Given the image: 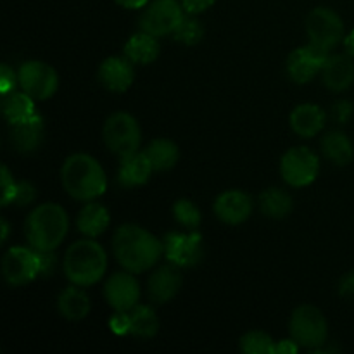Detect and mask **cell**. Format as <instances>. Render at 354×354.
<instances>
[{
  "label": "cell",
  "mask_w": 354,
  "mask_h": 354,
  "mask_svg": "<svg viewBox=\"0 0 354 354\" xmlns=\"http://www.w3.org/2000/svg\"><path fill=\"white\" fill-rule=\"evenodd\" d=\"M116 261L131 273H144L154 268L165 254V242L138 225H121L113 237Z\"/></svg>",
  "instance_id": "cell-1"
},
{
  "label": "cell",
  "mask_w": 354,
  "mask_h": 354,
  "mask_svg": "<svg viewBox=\"0 0 354 354\" xmlns=\"http://www.w3.org/2000/svg\"><path fill=\"white\" fill-rule=\"evenodd\" d=\"M61 182L66 194L75 201L90 203L107 190V176L102 165L90 154H71L61 168Z\"/></svg>",
  "instance_id": "cell-2"
},
{
  "label": "cell",
  "mask_w": 354,
  "mask_h": 354,
  "mask_svg": "<svg viewBox=\"0 0 354 354\" xmlns=\"http://www.w3.org/2000/svg\"><path fill=\"white\" fill-rule=\"evenodd\" d=\"M68 230V213L55 203H44L37 206L24 223L28 244L41 252L55 251L64 242Z\"/></svg>",
  "instance_id": "cell-3"
},
{
  "label": "cell",
  "mask_w": 354,
  "mask_h": 354,
  "mask_svg": "<svg viewBox=\"0 0 354 354\" xmlns=\"http://www.w3.org/2000/svg\"><path fill=\"white\" fill-rule=\"evenodd\" d=\"M66 279L80 287H92L107 272V252L93 239L76 241L66 249L62 261Z\"/></svg>",
  "instance_id": "cell-4"
},
{
  "label": "cell",
  "mask_w": 354,
  "mask_h": 354,
  "mask_svg": "<svg viewBox=\"0 0 354 354\" xmlns=\"http://www.w3.org/2000/svg\"><path fill=\"white\" fill-rule=\"evenodd\" d=\"M102 138L106 147L118 158H127V156L138 152L142 144V130L138 121L130 113L111 114L106 120L102 128Z\"/></svg>",
  "instance_id": "cell-5"
},
{
  "label": "cell",
  "mask_w": 354,
  "mask_h": 354,
  "mask_svg": "<svg viewBox=\"0 0 354 354\" xmlns=\"http://www.w3.org/2000/svg\"><path fill=\"white\" fill-rule=\"evenodd\" d=\"M290 337L306 349H320L327 342L328 324L324 313L311 304L294 310L289 322Z\"/></svg>",
  "instance_id": "cell-6"
},
{
  "label": "cell",
  "mask_w": 354,
  "mask_h": 354,
  "mask_svg": "<svg viewBox=\"0 0 354 354\" xmlns=\"http://www.w3.org/2000/svg\"><path fill=\"white\" fill-rule=\"evenodd\" d=\"M306 35L310 44L330 54L344 40V21L328 7H315L306 16Z\"/></svg>",
  "instance_id": "cell-7"
},
{
  "label": "cell",
  "mask_w": 354,
  "mask_h": 354,
  "mask_svg": "<svg viewBox=\"0 0 354 354\" xmlns=\"http://www.w3.org/2000/svg\"><path fill=\"white\" fill-rule=\"evenodd\" d=\"M183 17L185 9L180 0H151L142 10L137 24L140 31L161 38L175 33Z\"/></svg>",
  "instance_id": "cell-8"
},
{
  "label": "cell",
  "mask_w": 354,
  "mask_h": 354,
  "mask_svg": "<svg viewBox=\"0 0 354 354\" xmlns=\"http://www.w3.org/2000/svg\"><path fill=\"white\" fill-rule=\"evenodd\" d=\"M320 171L318 156L310 147H292L280 159V175L289 187L303 189L317 180Z\"/></svg>",
  "instance_id": "cell-9"
},
{
  "label": "cell",
  "mask_w": 354,
  "mask_h": 354,
  "mask_svg": "<svg viewBox=\"0 0 354 354\" xmlns=\"http://www.w3.org/2000/svg\"><path fill=\"white\" fill-rule=\"evenodd\" d=\"M41 261L40 252L30 248H10L2 258L3 280L10 287H23L40 277Z\"/></svg>",
  "instance_id": "cell-10"
},
{
  "label": "cell",
  "mask_w": 354,
  "mask_h": 354,
  "mask_svg": "<svg viewBox=\"0 0 354 354\" xmlns=\"http://www.w3.org/2000/svg\"><path fill=\"white\" fill-rule=\"evenodd\" d=\"M17 80L23 92L35 100H47L55 95L59 88V75L50 64L44 61H24L17 69Z\"/></svg>",
  "instance_id": "cell-11"
},
{
  "label": "cell",
  "mask_w": 354,
  "mask_h": 354,
  "mask_svg": "<svg viewBox=\"0 0 354 354\" xmlns=\"http://www.w3.org/2000/svg\"><path fill=\"white\" fill-rule=\"evenodd\" d=\"M162 242L168 263L178 268H194L203 261L204 241L199 232H169Z\"/></svg>",
  "instance_id": "cell-12"
},
{
  "label": "cell",
  "mask_w": 354,
  "mask_h": 354,
  "mask_svg": "<svg viewBox=\"0 0 354 354\" xmlns=\"http://www.w3.org/2000/svg\"><path fill=\"white\" fill-rule=\"evenodd\" d=\"M133 275L128 270L116 272L104 283V297L114 311H131L138 304L140 286Z\"/></svg>",
  "instance_id": "cell-13"
},
{
  "label": "cell",
  "mask_w": 354,
  "mask_h": 354,
  "mask_svg": "<svg viewBox=\"0 0 354 354\" xmlns=\"http://www.w3.org/2000/svg\"><path fill=\"white\" fill-rule=\"evenodd\" d=\"M327 57V52L320 50V48H317L311 44L294 48L286 62L287 75L297 85L310 83L322 71Z\"/></svg>",
  "instance_id": "cell-14"
},
{
  "label": "cell",
  "mask_w": 354,
  "mask_h": 354,
  "mask_svg": "<svg viewBox=\"0 0 354 354\" xmlns=\"http://www.w3.org/2000/svg\"><path fill=\"white\" fill-rule=\"evenodd\" d=\"M97 78L102 83L104 88L114 93H123L133 85L135 80V69L133 62L128 57H107L100 62L99 71H97Z\"/></svg>",
  "instance_id": "cell-15"
},
{
  "label": "cell",
  "mask_w": 354,
  "mask_h": 354,
  "mask_svg": "<svg viewBox=\"0 0 354 354\" xmlns=\"http://www.w3.org/2000/svg\"><path fill=\"white\" fill-rule=\"evenodd\" d=\"M213 211L227 225H241L252 214V199L242 190H227L214 199Z\"/></svg>",
  "instance_id": "cell-16"
},
{
  "label": "cell",
  "mask_w": 354,
  "mask_h": 354,
  "mask_svg": "<svg viewBox=\"0 0 354 354\" xmlns=\"http://www.w3.org/2000/svg\"><path fill=\"white\" fill-rule=\"evenodd\" d=\"M182 283L183 277L180 273V268L168 263L151 273L147 280V294L152 303L166 304L175 299V296L182 289Z\"/></svg>",
  "instance_id": "cell-17"
},
{
  "label": "cell",
  "mask_w": 354,
  "mask_h": 354,
  "mask_svg": "<svg viewBox=\"0 0 354 354\" xmlns=\"http://www.w3.org/2000/svg\"><path fill=\"white\" fill-rule=\"evenodd\" d=\"M322 82L330 92L341 93L348 90L354 83V62L351 55L334 54L325 59V64L320 71Z\"/></svg>",
  "instance_id": "cell-18"
},
{
  "label": "cell",
  "mask_w": 354,
  "mask_h": 354,
  "mask_svg": "<svg viewBox=\"0 0 354 354\" xmlns=\"http://www.w3.org/2000/svg\"><path fill=\"white\" fill-rule=\"evenodd\" d=\"M289 123L296 135H299L303 138H313L325 128L327 114L317 104H299L290 113Z\"/></svg>",
  "instance_id": "cell-19"
},
{
  "label": "cell",
  "mask_w": 354,
  "mask_h": 354,
  "mask_svg": "<svg viewBox=\"0 0 354 354\" xmlns=\"http://www.w3.org/2000/svg\"><path fill=\"white\" fill-rule=\"evenodd\" d=\"M44 116L37 113L31 120L10 127V142H12L14 149L21 154H33L44 142Z\"/></svg>",
  "instance_id": "cell-20"
},
{
  "label": "cell",
  "mask_w": 354,
  "mask_h": 354,
  "mask_svg": "<svg viewBox=\"0 0 354 354\" xmlns=\"http://www.w3.org/2000/svg\"><path fill=\"white\" fill-rule=\"evenodd\" d=\"M151 161L147 159L144 151H138L135 154L121 158L120 168H118V183L123 189H133V187L145 185L152 175Z\"/></svg>",
  "instance_id": "cell-21"
},
{
  "label": "cell",
  "mask_w": 354,
  "mask_h": 354,
  "mask_svg": "<svg viewBox=\"0 0 354 354\" xmlns=\"http://www.w3.org/2000/svg\"><path fill=\"white\" fill-rule=\"evenodd\" d=\"M123 54L133 64L147 66L152 64L159 57V54H161V45H159L156 37L145 33V31H138V33L131 35L128 38V41L124 44Z\"/></svg>",
  "instance_id": "cell-22"
},
{
  "label": "cell",
  "mask_w": 354,
  "mask_h": 354,
  "mask_svg": "<svg viewBox=\"0 0 354 354\" xmlns=\"http://www.w3.org/2000/svg\"><path fill=\"white\" fill-rule=\"evenodd\" d=\"M85 287L69 286L59 294L57 297V310L61 317H64L69 322H80L88 317L90 313V297L86 296Z\"/></svg>",
  "instance_id": "cell-23"
},
{
  "label": "cell",
  "mask_w": 354,
  "mask_h": 354,
  "mask_svg": "<svg viewBox=\"0 0 354 354\" xmlns=\"http://www.w3.org/2000/svg\"><path fill=\"white\" fill-rule=\"evenodd\" d=\"M111 223V214L107 207L100 203H86L85 206L80 209L78 216H76V227L82 232L85 237L95 239L102 235L107 230Z\"/></svg>",
  "instance_id": "cell-24"
},
{
  "label": "cell",
  "mask_w": 354,
  "mask_h": 354,
  "mask_svg": "<svg viewBox=\"0 0 354 354\" xmlns=\"http://www.w3.org/2000/svg\"><path fill=\"white\" fill-rule=\"evenodd\" d=\"M2 111L7 123L14 127V124L31 120L37 114V106H35L33 97L28 95L26 92H16L14 90V92L3 95Z\"/></svg>",
  "instance_id": "cell-25"
},
{
  "label": "cell",
  "mask_w": 354,
  "mask_h": 354,
  "mask_svg": "<svg viewBox=\"0 0 354 354\" xmlns=\"http://www.w3.org/2000/svg\"><path fill=\"white\" fill-rule=\"evenodd\" d=\"M259 211L270 220H283L294 209V201L287 190L270 187L259 196Z\"/></svg>",
  "instance_id": "cell-26"
},
{
  "label": "cell",
  "mask_w": 354,
  "mask_h": 354,
  "mask_svg": "<svg viewBox=\"0 0 354 354\" xmlns=\"http://www.w3.org/2000/svg\"><path fill=\"white\" fill-rule=\"evenodd\" d=\"M154 171H169L180 159V149L169 138H156L144 149Z\"/></svg>",
  "instance_id": "cell-27"
},
{
  "label": "cell",
  "mask_w": 354,
  "mask_h": 354,
  "mask_svg": "<svg viewBox=\"0 0 354 354\" xmlns=\"http://www.w3.org/2000/svg\"><path fill=\"white\" fill-rule=\"evenodd\" d=\"M322 152L328 161L337 166H348L354 158L351 138L342 131H328L322 138Z\"/></svg>",
  "instance_id": "cell-28"
},
{
  "label": "cell",
  "mask_w": 354,
  "mask_h": 354,
  "mask_svg": "<svg viewBox=\"0 0 354 354\" xmlns=\"http://www.w3.org/2000/svg\"><path fill=\"white\" fill-rule=\"evenodd\" d=\"M131 328L130 335L138 339H152L159 330V318L156 311L147 304H137L130 311Z\"/></svg>",
  "instance_id": "cell-29"
},
{
  "label": "cell",
  "mask_w": 354,
  "mask_h": 354,
  "mask_svg": "<svg viewBox=\"0 0 354 354\" xmlns=\"http://www.w3.org/2000/svg\"><path fill=\"white\" fill-rule=\"evenodd\" d=\"M204 33H206L204 24L194 14H187L182 23H180V26L176 28L175 33H173V38L180 44L192 47V45H197L203 40Z\"/></svg>",
  "instance_id": "cell-30"
},
{
  "label": "cell",
  "mask_w": 354,
  "mask_h": 354,
  "mask_svg": "<svg viewBox=\"0 0 354 354\" xmlns=\"http://www.w3.org/2000/svg\"><path fill=\"white\" fill-rule=\"evenodd\" d=\"M173 216L176 223L182 225L187 230H197L203 221V214L197 204L190 199H178L173 204Z\"/></svg>",
  "instance_id": "cell-31"
},
{
  "label": "cell",
  "mask_w": 354,
  "mask_h": 354,
  "mask_svg": "<svg viewBox=\"0 0 354 354\" xmlns=\"http://www.w3.org/2000/svg\"><path fill=\"white\" fill-rule=\"evenodd\" d=\"M241 351L245 354H273L275 353V342L266 332L252 330L242 335Z\"/></svg>",
  "instance_id": "cell-32"
},
{
  "label": "cell",
  "mask_w": 354,
  "mask_h": 354,
  "mask_svg": "<svg viewBox=\"0 0 354 354\" xmlns=\"http://www.w3.org/2000/svg\"><path fill=\"white\" fill-rule=\"evenodd\" d=\"M0 178H2V207H7L9 204H14V197H16L17 182L14 180L12 173L9 171L7 166H2L0 169Z\"/></svg>",
  "instance_id": "cell-33"
},
{
  "label": "cell",
  "mask_w": 354,
  "mask_h": 354,
  "mask_svg": "<svg viewBox=\"0 0 354 354\" xmlns=\"http://www.w3.org/2000/svg\"><path fill=\"white\" fill-rule=\"evenodd\" d=\"M35 199H37V187H35L31 182H28V180H21V182H17L14 204L21 207L30 206V204L35 203Z\"/></svg>",
  "instance_id": "cell-34"
},
{
  "label": "cell",
  "mask_w": 354,
  "mask_h": 354,
  "mask_svg": "<svg viewBox=\"0 0 354 354\" xmlns=\"http://www.w3.org/2000/svg\"><path fill=\"white\" fill-rule=\"evenodd\" d=\"M109 328L116 335L130 334V328H131L130 311H116V313L109 318Z\"/></svg>",
  "instance_id": "cell-35"
},
{
  "label": "cell",
  "mask_w": 354,
  "mask_h": 354,
  "mask_svg": "<svg viewBox=\"0 0 354 354\" xmlns=\"http://www.w3.org/2000/svg\"><path fill=\"white\" fill-rule=\"evenodd\" d=\"M17 85H19L17 73H14V69L9 64L0 66V93L7 95V93L14 92Z\"/></svg>",
  "instance_id": "cell-36"
},
{
  "label": "cell",
  "mask_w": 354,
  "mask_h": 354,
  "mask_svg": "<svg viewBox=\"0 0 354 354\" xmlns=\"http://www.w3.org/2000/svg\"><path fill=\"white\" fill-rule=\"evenodd\" d=\"M353 113H354L353 102L351 100H346V99L334 102V106H332V109H330L332 118H334V120L341 124L348 123V121L351 120Z\"/></svg>",
  "instance_id": "cell-37"
},
{
  "label": "cell",
  "mask_w": 354,
  "mask_h": 354,
  "mask_svg": "<svg viewBox=\"0 0 354 354\" xmlns=\"http://www.w3.org/2000/svg\"><path fill=\"white\" fill-rule=\"evenodd\" d=\"M180 2H182L187 14L197 16V14H203L206 10H209L216 3V0H180Z\"/></svg>",
  "instance_id": "cell-38"
},
{
  "label": "cell",
  "mask_w": 354,
  "mask_h": 354,
  "mask_svg": "<svg viewBox=\"0 0 354 354\" xmlns=\"http://www.w3.org/2000/svg\"><path fill=\"white\" fill-rule=\"evenodd\" d=\"M40 252V261H41V272L40 277H50L55 272V266H57V258H55L54 251L50 252Z\"/></svg>",
  "instance_id": "cell-39"
},
{
  "label": "cell",
  "mask_w": 354,
  "mask_h": 354,
  "mask_svg": "<svg viewBox=\"0 0 354 354\" xmlns=\"http://www.w3.org/2000/svg\"><path fill=\"white\" fill-rule=\"evenodd\" d=\"M339 294L348 299H354V270L342 275L341 282H339Z\"/></svg>",
  "instance_id": "cell-40"
},
{
  "label": "cell",
  "mask_w": 354,
  "mask_h": 354,
  "mask_svg": "<svg viewBox=\"0 0 354 354\" xmlns=\"http://www.w3.org/2000/svg\"><path fill=\"white\" fill-rule=\"evenodd\" d=\"M301 346L294 341L292 337L290 339H283V341H279L275 344V353L273 354H297L299 353Z\"/></svg>",
  "instance_id": "cell-41"
},
{
  "label": "cell",
  "mask_w": 354,
  "mask_h": 354,
  "mask_svg": "<svg viewBox=\"0 0 354 354\" xmlns=\"http://www.w3.org/2000/svg\"><path fill=\"white\" fill-rule=\"evenodd\" d=\"M123 9H144L151 0H114Z\"/></svg>",
  "instance_id": "cell-42"
},
{
  "label": "cell",
  "mask_w": 354,
  "mask_h": 354,
  "mask_svg": "<svg viewBox=\"0 0 354 354\" xmlns=\"http://www.w3.org/2000/svg\"><path fill=\"white\" fill-rule=\"evenodd\" d=\"M344 47H346V52H348L351 57H354V30L349 35H346Z\"/></svg>",
  "instance_id": "cell-43"
},
{
  "label": "cell",
  "mask_w": 354,
  "mask_h": 354,
  "mask_svg": "<svg viewBox=\"0 0 354 354\" xmlns=\"http://www.w3.org/2000/svg\"><path fill=\"white\" fill-rule=\"evenodd\" d=\"M0 228H2V244H6L7 242V239H9V232H10V227H9V223H7V220L6 218H2V220H0Z\"/></svg>",
  "instance_id": "cell-44"
}]
</instances>
